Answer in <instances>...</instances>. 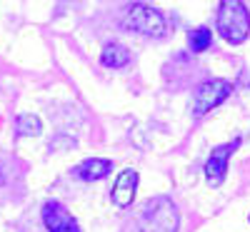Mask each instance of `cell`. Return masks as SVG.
<instances>
[{
    "label": "cell",
    "instance_id": "2",
    "mask_svg": "<svg viewBox=\"0 0 250 232\" xmlns=\"http://www.w3.org/2000/svg\"><path fill=\"white\" fill-rule=\"evenodd\" d=\"M180 215L170 197H155L138 215V232H178Z\"/></svg>",
    "mask_w": 250,
    "mask_h": 232
},
{
    "label": "cell",
    "instance_id": "10",
    "mask_svg": "<svg viewBox=\"0 0 250 232\" xmlns=\"http://www.w3.org/2000/svg\"><path fill=\"white\" fill-rule=\"evenodd\" d=\"M15 130H18L20 137H35V135L43 133V122H40V117H35V115H20Z\"/></svg>",
    "mask_w": 250,
    "mask_h": 232
},
{
    "label": "cell",
    "instance_id": "11",
    "mask_svg": "<svg viewBox=\"0 0 250 232\" xmlns=\"http://www.w3.org/2000/svg\"><path fill=\"white\" fill-rule=\"evenodd\" d=\"M210 40H213V35H210L208 28H195V30L188 33V43H190L193 53H205L208 48H210Z\"/></svg>",
    "mask_w": 250,
    "mask_h": 232
},
{
    "label": "cell",
    "instance_id": "1",
    "mask_svg": "<svg viewBox=\"0 0 250 232\" xmlns=\"http://www.w3.org/2000/svg\"><path fill=\"white\" fill-rule=\"evenodd\" d=\"M218 33L225 43L240 45L250 35V13L243 0H220L218 5Z\"/></svg>",
    "mask_w": 250,
    "mask_h": 232
},
{
    "label": "cell",
    "instance_id": "6",
    "mask_svg": "<svg viewBox=\"0 0 250 232\" xmlns=\"http://www.w3.org/2000/svg\"><path fill=\"white\" fill-rule=\"evenodd\" d=\"M43 225L50 232H80V225L70 215V210L55 200L43 205Z\"/></svg>",
    "mask_w": 250,
    "mask_h": 232
},
{
    "label": "cell",
    "instance_id": "7",
    "mask_svg": "<svg viewBox=\"0 0 250 232\" xmlns=\"http://www.w3.org/2000/svg\"><path fill=\"white\" fill-rule=\"evenodd\" d=\"M135 190H138V173L135 170H123L118 175L115 185H113L110 197H113V202L118 207H128L133 202V197H135Z\"/></svg>",
    "mask_w": 250,
    "mask_h": 232
},
{
    "label": "cell",
    "instance_id": "3",
    "mask_svg": "<svg viewBox=\"0 0 250 232\" xmlns=\"http://www.w3.org/2000/svg\"><path fill=\"white\" fill-rule=\"evenodd\" d=\"M123 25L128 30H135V33L145 35V38H165L168 35V20H165L155 8L143 5V3L130 5V10L125 13Z\"/></svg>",
    "mask_w": 250,
    "mask_h": 232
},
{
    "label": "cell",
    "instance_id": "8",
    "mask_svg": "<svg viewBox=\"0 0 250 232\" xmlns=\"http://www.w3.org/2000/svg\"><path fill=\"white\" fill-rule=\"evenodd\" d=\"M110 170H113V162L110 160H105V157H90V160H83L75 167V175L80 180L90 182V180H103Z\"/></svg>",
    "mask_w": 250,
    "mask_h": 232
},
{
    "label": "cell",
    "instance_id": "5",
    "mask_svg": "<svg viewBox=\"0 0 250 232\" xmlns=\"http://www.w3.org/2000/svg\"><path fill=\"white\" fill-rule=\"evenodd\" d=\"M240 147V140H233V142H225V145H218L210 150V157L205 162V177L210 185H220L225 180V173H228V162H230V155Z\"/></svg>",
    "mask_w": 250,
    "mask_h": 232
},
{
    "label": "cell",
    "instance_id": "9",
    "mask_svg": "<svg viewBox=\"0 0 250 232\" xmlns=\"http://www.w3.org/2000/svg\"><path fill=\"white\" fill-rule=\"evenodd\" d=\"M100 60H103L105 68H125L130 62V50L125 45H120V43H110V45L103 48Z\"/></svg>",
    "mask_w": 250,
    "mask_h": 232
},
{
    "label": "cell",
    "instance_id": "4",
    "mask_svg": "<svg viewBox=\"0 0 250 232\" xmlns=\"http://www.w3.org/2000/svg\"><path fill=\"white\" fill-rule=\"evenodd\" d=\"M233 93V82L230 80H205L203 85L195 93V105H193V113L203 115V113H210L213 108H218L220 102H225V97H230Z\"/></svg>",
    "mask_w": 250,
    "mask_h": 232
}]
</instances>
